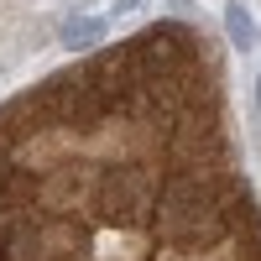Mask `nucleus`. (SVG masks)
Listing matches in <instances>:
<instances>
[{"mask_svg": "<svg viewBox=\"0 0 261 261\" xmlns=\"http://www.w3.org/2000/svg\"><path fill=\"white\" fill-rule=\"evenodd\" d=\"M99 42H105V21L99 16H68L63 21V47L84 53V47H99Z\"/></svg>", "mask_w": 261, "mask_h": 261, "instance_id": "nucleus-3", "label": "nucleus"}, {"mask_svg": "<svg viewBox=\"0 0 261 261\" xmlns=\"http://www.w3.org/2000/svg\"><path fill=\"white\" fill-rule=\"evenodd\" d=\"M256 105H261V79H256Z\"/></svg>", "mask_w": 261, "mask_h": 261, "instance_id": "nucleus-6", "label": "nucleus"}, {"mask_svg": "<svg viewBox=\"0 0 261 261\" xmlns=\"http://www.w3.org/2000/svg\"><path fill=\"white\" fill-rule=\"evenodd\" d=\"M53 89H58L53 99H58V110H63L68 125H94V120L105 115V94L94 89L89 73H84V79H58Z\"/></svg>", "mask_w": 261, "mask_h": 261, "instance_id": "nucleus-1", "label": "nucleus"}, {"mask_svg": "<svg viewBox=\"0 0 261 261\" xmlns=\"http://www.w3.org/2000/svg\"><path fill=\"white\" fill-rule=\"evenodd\" d=\"M0 193H6V162H0Z\"/></svg>", "mask_w": 261, "mask_h": 261, "instance_id": "nucleus-5", "label": "nucleus"}, {"mask_svg": "<svg viewBox=\"0 0 261 261\" xmlns=\"http://www.w3.org/2000/svg\"><path fill=\"white\" fill-rule=\"evenodd\" d=\"M105 214L115 225H136L146 214V188H141L136 172H110L105 178Z\"/></svg>", "mask_w": 261, "mask_h": 261, "instance_id": "nucleus-2", "label": "nucleus"}, {"mask_svg": "<svg viewBox=\"0 0 261 261\" xmlns=\"http://www.w3.org/2000/svg\"><path fill=\"white\" fill-rule=\"evenodd\" d=\"M225 27H230V42H235V47H241V53H251L256 42H261V32H256V21L246 16V6H235V0L225 6Z\"/></svg>", "mask_w": 261, "mask_h": 261, "instance_id": "nucleus-4", "label": "nucleus"}]
</instances>
